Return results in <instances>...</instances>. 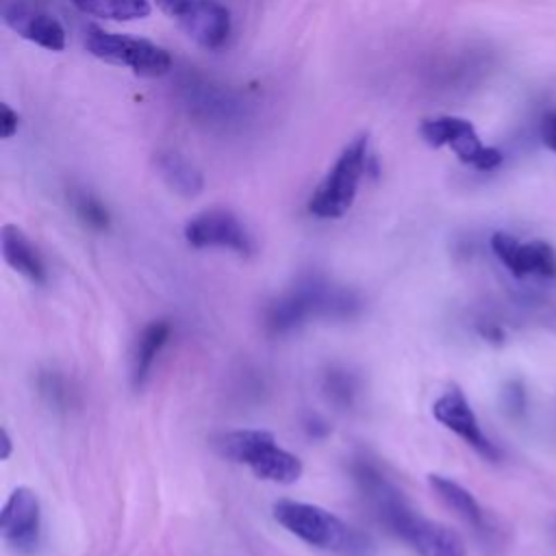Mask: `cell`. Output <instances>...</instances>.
<instances>
[{"instance_id":"27","label":"cell","mask_w":556,"mask_h":556,"mask_svg":"<svg viewBox=\"0 0 556 556\" xmlns=\"http://www.w3.org/2000/svg\"><path fill=\"white\" fill-rule=\"evenodd\" d=\"M319 428H324V430H328V426H326V421H321L319 417H311L308 421H306V430H308V434H313V437H321L317 430Z\"/></svg>"},{"instance_id":"21","label":"cell","mask_w":556,"mask_h":556,"mask_svg":"<svg viewBox=\"0 0 556 556\" xmlns=\"http://www.w3.org/2000/svg\"><path fill=\"white\" fill-rule=\"evenodd\" d=\"M504 406L508 413L513 415H519L523 413V406H526V391L521 387L519 380H510L506 387H504Z\"/></svg>"},{"instance_id":"1","label":"cell","mask_w":556,"mask_h":556,"mask_svg":"<svg viewBox=\"0 0 556 556\" xmlns=\"http://www.w3.org/2000/svg\"><path fill=\"white\" fill-rule=\"evenodd\" d=\"M271 515L285 530L313 547L337 552L341 556H371L374 552V543L367 534L317 504L278 500L271 506Z\"/></svg>"},{"instance_id":"10","label":"cell","mask_w":556,"mask_h":556,"mask_svg":"<svg viewBox=\"0 0 556 556\" xmlns=\"http://www.w3.org/2000/svg\"><path fill=\"white\" fill-rule=\"evenodd\" d=\"M2 539L20 554H33L41 534V504L33 489L15 486L0 510Z\"/></svg>"},{"instance_id":"20","label":"cell","mask_w":556,"mask_h":556,"mask_svg":"<svg viewBox=\"0 0 556 556\" xmlns=\"http://www.w3.org/2000/svg\"><path fill=\"white\" fill-rule=\"evenodd\" d=\"M326 391L330 395V400H334L337 404H352L354 393H356V384L354 378L345 371H330L326 376Z\"/></svg>"},{"instance_id":"22","label":"cell","mask_w":556,"mask_h":556,"mask_svg":"<svg viewBox=\"0 0 556 556\" xmlns=\"http://www.w3.org/2000/svg\"><path fill=\"white\" fill-rule=\"evenodd\" d=\"M0 111H2V119H0L2 139H11L17 132V128H20V115L9 104H2Z\"/></svg>"},{"instance_id":"16","label":"cell","mask_w":556,"mask_h":556,"mask_svg":"<svg viewBox=\"0 0 556 556\" xmlns=\"http://www.w3.org/2000/svg\"><path fill=\"white\" fill-rule=\"evenodd\" d=\"M428 484L454 515H458L473 528H484V513L476 497L463 484L441 473H428Z\"/></svg>"},{"instance_id":"18","label":"cell","mask_w":556,"mask_h":556,"mask_svg":"<svg viewBox=\"0 0 556 556\" xmlns=\"http://www.w3.org/2000/svg\"><path fill=\"white\" fill-rule=\"evenodd\" d=\"M78 11L113 22H132L150 15V0H70Z\"/></svg>"},{"instance_id":"5","label":"cell","mask_w":556,"mask_h":556,"mask_svg":"<svg viewBox=\"0 0 556 556\" xmlns=\"http://www.w3.org/2000/svg\"><path fill=\"white\" fill-rule=\"evenodd\" d=\"M374 513L378 515L380 523L389 528V532H393L404 543H408L419 556H465L467 554L463 539L452 528L419 515L415 508L408 506L402 493L389 500L387 504L378 506Z\"/></svg>"},{"instance_id":"17","label":"cell","mask_w":556,"mask_h":556,"mask_svg":"<svg viewBox=\"0 0 556 556\" xmlns=\"http://www.w3.org/2000/svg\"><path fill=\"white\" fill-rule=\"evenodd\" d=\"M169 334H172V324L165 319L150 321L143 328V332L137 339V348H135V356H132V384L135 387H141L146 382V378L150 376V369L154 365V358L167 343Z\"/></svg>"},{"instance_id":"2","label":"cell","mask_w":556,"mask_h":556,"mask_svg":"<svg viewBox=\"0 0 556 556\" xmlns=\"http://www.w3.org/2000/svg\"><path fill=\"white\" fill-rule=\"evenodd\" d=\"M358 304V298L350 289L334 287L319 276H308L267 306L265 326L274 334H282L304 324L311 315L352 317Z\"/></svg>"},{"instance_id":"13","label":"cell","mask_w":556,"mask_h":556,"mask_svg":"<svg viewBox=\"0 0 556 556\" xmlns=\"http://www.w3.org/2000/svg\"><path fill=\"white\" fill-rule=\"evenodd\" d=\"M176 20L185 35L204 50H219L232 28L230 11L217 0H189Z\"/></svg>"},{"instance_id":"8","label":"cell","mask_w":556,"mask_h":556,"mask_svg":"<svg viewBox=\"0 0 556 556\" xmlns=\"http://www.w3.org/2000/svg\"><path fill=\"white\" fill-rule=\"evenodd\" d=\"M185 241L193 248H224L241 256L254 252V239L241 219L226 208H208L185 226Z\"/></svg>"},{"instance_id":"14","label":"cell","mask_w":556,"mask_h":556,"mask_svg":"<svg viewBox=\"0 0 556 556\" xmlns=\"http://www.w3.org/2000/svg\"><path fill=\"white\" fill-rule=\"evenodd\" d=\"M0 250L2 258L11 269L22 274L35 285L46 282V265L35 248V243L28 239V235L15 226V224H4L0 230Z\"/></svg>"},{"instance_id":"6","label":"cell","mask_w":556,"mask_h":556,"mask_svg":"<svg viewBox=\"0 0 556 556\" xmlns=\"http://www.w3.org/2000/svg\"><path fill=\"white\" fill-rule=\"evenodd\" d=\"M85 48L100 61L122 65L132 70L139 76H163L172 70V54L141 37L124 35V33H113L100 26H87L85 30Z\"/></svg>"},{"instance_id":"7","label":"cell","mask_w":556,"mask_h":556,"mask_svg":"<svg viewBox=\"0 0 556 556\" xmlns=\"http://www.w3.org/2000/svg\"><path fill=\"white\" fill-rule=\"evenodd\" d=\"M421 139L432 148H450L465 165H471L480 172L497 169L504 161L502 152L493 146H484L473 128V124L465 117L456 115H439L424 119L419 126Z\"/></svg>"},{"instance_id":"12","label":"cell","mask_w":556,"mask_h":556,"mask_svg":"<svg viewBox=\"0 0 556 556\" xmlns=\"http://www.w3.org/2000/svg\"><path fill=\"white\" fill-rule=\"evenodd\" d=\"M2 22L15 35H20L22 39H26L39 48H46L50 52H61L65 48L63 24L54 15L41 11L24 0H4L2 2Z\"/></svg>"},{"instance_id":"15","label":"cell","mask_w":556,"mask_h":556,"mask_svg":"<svg viewBox=\"0 0 556 556\" xmlns=\"http://www.w3.org/2000/svg\"><path fill=\"white\" fill-rule=\"evenodd\" d=\"M154 167L161 180L182 198H195L204 189L202 172L178 150H161L154 154Z\"/></svg>"},{"instance_id":"3","label":"cell","mask_w":556,"mask_h":556,"mask_svg":"<svg viewBox=\"0 0 556 556\" xmlns=\"http://www.w3.org/2000/svg\"><path fill=\"white\" fill-rule=\"evenodd\" d=\"M215 447L224 458L250 467L256 478L267 482L293 484L304 471L302 460L280 447L276 437L267 430H230L215 439Z\"/></svg>"},{"instance_id":"4","label":"cell","mask_w":556,"mask_h":556,"mask_svg":"<svg viewBox=\"0 0 556 556\" xmlns=\"http://www.w3.org/2000/svg\"><path fill=\"white\" fill-rule=\"evenodd\" d=\"M367 135L354 137L337 156L328 174L308 198V213L319 219L343 217L358 193V185L367 172Z\"/></svg>"},{"instance_id":"26","label":"cell","mask_w":556,"mask_h":556,"mask_svg":"<svg viewBox=\"0 0 556 556\" xmlns=\"http://www.w3.org/2000/svg\"><path fill=\"white\" fill-rule=\"evenodd\" d=\"M13 452V443H11V437L7 432V428H0V458L7 460Z\"/></svg>"},{"instance_id":"9","label":"cell","mask_w":556,"mask_h":556,"mask_svg":"<svg viewBox=\"0 0 556 556\" xmlns=\"http://www.w3.org/2000/svg\"><path fill=\"white\" fill-rule=\"evenodd\" d=\"M491 250L515 278H556V250L547 241H519L500 230L491 237Z\"/></svg>"},{"instance_id":"25","label":"cell","mask_w":556,"mask_h":556,"mask_svg":"<svg viewBox=\"0 0 556 556\" xmlns=\"http://www.w3.org/2000/svg\"><path fill=\"white\" fill-rule=\"evenodd\" d=\"M187 2H189V0H156V4L161 7V11H165V13L172 15V17H176L178 11H180Z\"/></svg>"},{"instance_id":"24","label":"cell","mask_w":556,"mask_h":556,"mask_svg":"<svg viewBox=\"0 0 556 556\" xmlns=\"http://www.w3.org/2000/svg\"><path fill=\"white\" fill-rule=\"evenodd\" d=\"M480 334L491 341V343H502L504 341V330L495 324V321H486V324H480Z\"/></svg>"},{"instance_id":"23","label":"cell","mask_w":556,"mask_h":556,"mask_svg":"<svg viewBox=\"0 0 556 556\" xmlns=\"http://www.w3.org/2000/svg\"><path fill=\"white\" fill-rule=\"evenodd\" d=\"M541 137H543V143L556 154V109L545 115L541 126Z\"/></svg>"},{"instance_id":"19","label":"cell","mask_w":556,"mask_h":556,"mask_svg":"<svg viewBox=\"0 0 556 556\" xmlns=\"http://www.w3.org/2000/svg\"><path fill=\"white\" fill-rule=\"evenodd\" d=\"M72 206H74V213L78 215V219L85 226H89L93 230H106L109 228V222H111L109 211L93 193L83 191V189L74 191L72 193Z\"/></svg>"},{"instance_id":"11","label":"cell","mask_w":556,"mask_h":556,"mask_svg":"<svg viewBox=\"0 0 556 556\" xmlns=\"http://www.w3.org/2000/svg\"><path fill=\"white\" fill-rule=\"evenodd\" d=\"M432 415L434 419L445 426L447 430H452L456 437H460L471 450H476L482 458L486 460H497L500 458V450L495 447V443H491V439L482 432L478 417L471 408V404L467 402L465 393L458 387H450L447 391H443L434 404H432Z\"/></svg>"}]
</instances>
